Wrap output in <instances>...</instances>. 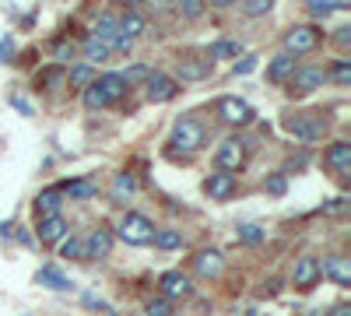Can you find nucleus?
<instances>
[{
  "label": "nucleus",
  "instance_id": "obj_7",
  "mask_svg": "<svg viewBox=\"0 0 351 316\" xmlns=\"http://www.w3.org/2000/svg\"><path fill=\"white\" fill-rule=\"evenodd\" d=\"M158 292H162V299H169V302L190 299V295H193V278L183 274V271H165V274L158 278Z\"/></svg>",
  "mask_w": 351,
  "mask_h": 316
},
{
  "label": "nucleus",
  "instance_id": "obj_39",
  "mask_svg": "<svg viewBox=\"0 0 351 316\" xmlns=\"http://www.w3.org/2000/svg\"><path fill=\"white\" fill-rule=\"evenodd\" d=\"M144 313H148V316H172V302L158 295V299L148 302V309H144Z\"/></svg>",
  "mask_w": 351,
  "mask_h": 316
},
{
  "label": "nucleus",
  "instance_id": "obj_2",
  "mask_svg": "<svg viewBox=\"0 0 351 316\" xmlns=\"http://www.w3.org/2000/svg\"><path fill=\"white\" fill-rule=\"evenodd\" d=\"M116 236H120L127 246H152L155 239V221L148 215H141V211H127L120 218V225H116Z\"/></svg>",
  "mask_w": 351,
  "mask_h": 316
},
{
  "label": "nucleus",
  "instance_id": "obj_17",
  "mask_svg": "<svg viewBox=\"0 0 351 316\" xmlns=\"http://www.w3.org/2000/svg\"><path fill=\"white\" fill-rule=\"evenodd\" d=\"M67 232H71V228H67V221H64L60 215L39 218V228H36V236H39V243H43V246H53V243H60V239H64Z\"/></svg>",
  "mask_w": 351,
  "mask_h": 316
},
{
  "label": "nucleus",
  "instance_id": "obj_40",
  "mask_svg": "<svg viewBox=\"0 0 351 316\" xmlns=\"http://www.w3.org/2000/svg\"><path fill=\"white\" fill-rule=\"evenodd\" d=\"M263 190H267V193H274V197H281V193L288 190V180L281 176V172H274V176H271L267 183H263Z\"/></svg>",
  "mask_w": 351,
  "mask_h": 316
},
{
  "label": "nucleus",
  "instance_id": "obj_12",
  "mask_svg": "<svg viewBox=\"0 0 351 316\" xmlns=\"http://www.w3.org/2000/svg\"><path fill=\"white\" fill-rule=\"evenodd\" d=\"M324 165L334 172V176H348L351 172V141H334V145L324 151Z\"/></svg>",
  "mask_w": 351,
  "mask_h": 316
},
{
  "label": "nucleus",
  "instance_id": "obj_31",
  "mask_svg": "<svg viewBox=\"0 0 351 316\" xmlns=\"http://www.w3.org/2000/svg\"><path fill=\"white\" fill-rule=\"evenodd\" d=\"M64 77H67V67H46V71H39V77H36V84L39 88H56V84H64Z\"/></svg>",
  "mask_w": 351,
  "mask_h": 316
},
{
  "label": "nucleus",
  "instance_id": "obj_23",
  "mask_svg": "<svg viewBox=\"0 0 351 316\" xmlns=\"http://www.w3.org/2000/svg\"><path fill=\"white\" fill-rule=\"evenodd\" d=\"M144 32H148V21H144L141 11H127V14L120 18V36H123V39L134 42V39H141Z\"/></svg>",
  "mask_w": 351,
  "mask_h": 316
},
{
  "label": "nucleus",
  "instance_id": "obj_47",
  "mask_svg": "<svg viewBox=\"0 0 351 316\" xmlns=\"http://www.w3.org/2000/svg\"><path fill=\"white\" fill-rule=\"evenodd\" d=\"M330 316H351V306H334Z\"/></svg>",
  "mask_w": 351,
  "mask_h": 316
},
{
  "label": "nucleus",
  "instance_id": "obj_22",
  "mask_svg": "<svg viewBox=\"0 0 351 316\" xmlns=\"http://www.w3.org/2000/svg\"><path fill=\"white\" fill-rule=\"evenodd\" d=\"M64 84H71V88H77V92L92 88V84H95V67H88V64H74V67H67Z\"/></svg>",
  "mask_w": 351,
  "mask_h": 316
},
{
  "label": "nucleus",
  "instance_id": "obj_6",
  "mask_svg": "<svg viewBox=\"0 0 351 316\" xmlns=\"http://www.w3.org/2000/svg\"><path fill=\"white\" fill-rule=\"evenodd\" d=\"M288 84H291V95H309V92H316V88H324L327 84V71L324 67H313V64H302V67H295V74L288 77Z\"/></svg>",
  "mask_w": 351,
  "mask_h": 316
},
{
  "label": "nucleus",
  "instance_id": "obj_32",
  "mask_svg": "<svg viewBox=\"0 0 351 316\" xmlns=\"http://www.w3.org/2000/svg\"><path fill=\"white\" fill-rule=\"evenodd\" d=\"M74 53H77V46H74L71 39H56V42H53V60H56V67H67V64L74 60Z\"/></svg>",
  "mask_w": 351,
  "mask_h": 316
},
{
  "label": "nucleus",
  "instance_id": "obj_42",
  "mask_svg": "<svg viewBox=\"0 0 351 316\" xmlns=\"http://www.w3.org/2000/svg\"><path fill=\"white\" fill-rule=\"evenodd\" d=\"M232 71H236V74H253L256 71V56H243V60H236Z\"/></svg>",
  "mask_w": 351,
  "mask_h": 316
},
{
  "label": "nucleus",
  "instance_id": "obj_18",
  "mask_svg": "<svg viewBox=\"0 0 351 316\" xmlns=\"http://www.w3.org/2000/svg\"><path fill=\"white\" fill-rule=\"evenodd\" d=\"M295 67H299V64H295V56H288V53H278L274 60L267 64V81H271V84H285V81H288L291 74H295Z\"/></svg>",
  "mask_w": 351,
  "mask_h": 316
},
{
  "label": "nucleus",
  "instance_id": "obj_35",
  "mask_svg": "<svg viewBox=\"0 0 351 316\" xmlns=\"http://www.w3.org/2000/svg\"><path fill=\"white\" fill-rule=\"evenodd\" d=\"M120 77H123V84L130 88V84H137V81H148V77H152V71L144 67V64H134V67H130L127 74H120Z\"/></svg>",
  "mask_w": 351,
  "mask_h": 316
},
{
  "label": "nucleus",
  "instance_id": "obj_15",
  "mask_svg": "<svg viewBox=\"0 0 351 316\" xmlns=\"http://www.w3.org/2000/svg\"><path fill=\"white\" fill-rule=\"evenodd\" d=\"M112 253V232L109 228H92L84 239V260H106Z\"/></svg>",
  "mask_w": 351,
  "mask_h": 316
},
{
  "label": "nucleus",
  "instance_id": "obj_29",
  "mask_svg": "<svg viewBox=\"0 0 351 316\" xmlns=\"http://www.w3.org/2000/svg\"><path fill=\"white\" fill-rule=\"evenodd\" d=\"M239 53H243L239 39H218V42H211V56H208V60L215 64V60H228V56H239Z\"/></svg>",
  "mask_w": 351,
  "mask_h": 316
},
{
  "label": "nucleus",
  "instance_id": "obj_27",
  "mask_svg": "<svg viewBox=\"0 0 351 316\" xmlns=\"http://www.w3.org/2000/svg\"><path fill=\"white\" fill-rule=\"evenodd\" d=\"M137 190V180L130 176V172H116V180H112V200L116 204H127V197Z\"/></svg>",
  "mask_w": 351,
  "mask_h": 316
},
{
  "label": "nucleus",
  "instance_id": "obj_45",
  "mask_svg": "<svg viewBox=\"0 0 351 316\" xmlns=\"http://www.w3.org/2000/svg\"><path fill=\"white\" fill-rule=\"evenodd\" d=\"M84 306H92V309H102V313H109V306H106L102 299H95V295H84Z\"/></svg>",
  "mask_w": 351,
  "mask_h": 316
},
{
  "label": "nucleus",
  "instance_id": "obj_20",
  "mask_svg": "<svg viewBox=\"0 0 351 316\" xmlns=\"http://www.w3.org/2000/svg\"><path fill=\"white\" fill-rule=\"evenodd\" d=\"M60 204H64V190L60 186H49L36 197V211L39 218H49V215H60Z\"/></svg>",
  "mask_w": 351,
  "mask_h": 316
},
{
  "label": "nucleus",
  "instance_id": "obj_14",
  "mask_svg": "<svg viewBox=\"0 0 351 316\" xmlns=\"http://www.w3.org/2000/svg\"><path fill=\"white\" fill-rule=\"evenodd\" d=\"M291 281H295L299 292H313L316 289V281H319V260H316L313 253H306V256H299V260H295V278H291Z\"/></svg>",
  "mask_w": 351,
  "mask_h": 316
},
{
  "label": "nucleus",
  "instance_id": "obj_5",
  "mask_svg": "<svg viewBox=\"0 0 351 316\" xmlns=\"http://www.w3.org/2000/svg\"><path fill=\"white\" fill-rule=\"evenodd\" d=\"M218 120L225 127H246L253 120V106L239 95H221L218 99Z\"/></svg>",
  "mask_w": 351,
  "mask_h": 316
},
{
  "label": "nucleus",
  "instance_id": "obj_37",
  "mask_svg": "<svg viewBox=\"0 0 351 316\" xmlns=\"http://www.w3.org/2000/svg\"><path fill=\"white\" fill-rule=\"evenodd\" d=\"M84 106H88V109H106L109 102H106V95L92 84V88H84Z\"/></svg>",
  "mask_w": 351,
  "mask_h": 316
},
{
  "label": "nucleus",
  "instance_id": "obj_28",
  "mask_svg": "<svg viewBox=\"0 0 351 316\" xmlns=\"http://www.w3.org/2000/svg\"><path fill=\"white\" fill-rule=\"evenodd\" d=\"M309 14L313 18H330L334 11H348L351 4H348V0H309Z\"/></svg>",
  "mask_w": 351,
  "mask_h": 316
},
{
  "label": "nucleus",
  "instance_id": "obj_34",
  "mask_svg": "<svg viewBox=\"0 0 351 316\" xmlns=\"http://www.w3.org/2000/svg\"><path fill=\"white\" fill-rule=\"evenodd\" d=\"M327 77L337 81V84H348L351 81V60H334V67L327 71Z\"/></svg>",
  "mask_w": 351,
  "mask_h": 316
},
{
  "label": "nucleus",
  "instance_id": "obj_21",
  "mask_svg": "<svg viewBox=\"0 0 351 316\" xmlns=\"http://www.w3.org/2000/svg\"><path fill=\"white\" fill-rule=\"evenodd\" d=\"M92 36L112 49V42L120 39V18H116V14H99V21H95V32H92Z\"/></svg>",
  "mask_w": 351,
  "mask_h": 316
},
{
  "label": "nucleus",
  "instance_id": "obj_41",
  "mask_svg": "<svg viewBox=\"0 0 351 316\" xmlns=\"http://www.w3.org/2000/svg\"><path fill=\"white\" fill-rule=\"evenodd\" d=\"M180 11H183L186 18H197V14H204V4H200V0H183Z\"/></svg>",
  "mask_w": 351,
  "mask_h": 316
},
{
  "label": "nucleus",
  "instance_id": "obj_19",
  "mask_svg": "<svg viewBox=\"0 0 351 316\" xmlns=\"http://www.w3.org/2000/svg\"><path fill=\"white\" fill-rule=\"evenodd\" d=\"M95 88L106 95V102L112 106V102H120L123 95H127V84H123V77L116 74V71H109V74H102L99 81H95Z\"/></svg>",
  "mask_w": 351,
  "mask_h": 316
},
{
  "label": "nucleus",
  "instance_id": "obj_36",
  "mask_svg": "<svg viewBox=\"0 0 351 316\" xmlns=\"http://www.w3.org/2000/svg\"><path fill=\"white\" fill-rule=\"evenodd\" d=\"M271 0H250V4H243V14H250V18H260V14H271Z\"/></svg>",
  "mask_w": 351,
  "mask_h": 316
},
{
  "label": "nucleus",
  "instance_id": "obj_30",
  "mask_svg": "<svg viewBox=\"0 0 351 316\" xmlns=\"http://www.w3.org/2000/svg\"><path fill=\"white\" fill-rule=\"evenodd\" d=\"M158 250H180L183 246V232L180 228H155V239H152Z\"/></svg>",
  "mask_w": 351,
  "mask_h": 316
},
{
  "label": "nucleus",
  "instance_id": "obj_16",
  "mask_svg": "<svg viewBox=\"0 0 351 316\" xmlns=\"http://www.w3.org/2000/svg\"><path fill=\"white\" fill-rule=\"evenodd\" d=\"M239 180L232 176V172H211L208 180H204V193H208L211 200H228L232 193H236Z\"/></svg>",
  "mask_w": 351,
  "mask_h": 316
},
{
  "label": "nucleus",
  "instance_id": "obj_38",
  "mask_svg": "<svg viewBox=\"0 0 351 316\" xmlns=\"http://www.w3.org/2000/svg\"><path fill=\"white\" fill-rule=\"evenodd\" d=\"M239 239L250 243V246H256V243L263 239V228H260V225H239Z\"/></svg>",
  "mask_w": 351,
  "mask_h": 316
},
{
  "label": "nucleus",
  "instance_id": "obj_8",
  "mask_svg": "<svg viewBox=\"0 0 351 316\" xmlns=\"http://www.w3.org/2000/svg\"><path fill=\"white\" fill-rule=\"evenodd\" d=\"M215 162H218V172H236L243 169V162H246V148H243V141L239 137H228V141H221V148L215 151Z\"/></svg>",
  "mask_w": 351,
  "mask_h": 316
},
{
  "label": "nucleus",
  "instance_id": "obj_9",
  "mask_svg": "<svg viewBox=\"0 0 351 316\" xmlns=\"http://www.w3.org/2000/svg\"><path fill=\"white\" fill-rule=\"evenodd\" d=\"M319 278L334 281L337 289H351V260L344 253H330L324 256V264H319Z\"/></svg>",
  "mask_w": 351,
  "mask_h": 316
},
{
  "label": "nucleus",
  "instance_id": "obj_10",
  "mask_svg": "<svg viewBox=\"0 0 351 316\" xmlns=\"http://www.w3.org/2000/svg\"><path fill=\"white\" fill-rule=\"evenodd\" d=\"M193 271H197V278H204V281H218V278L225 274V253H221V250H200V253L193 256Z\"/></svg>",
  "mask_w": 351,
  "mask_h": 316
},
{
  "label": "nucleus",
  "instance_id": "obj_4",
  "mask_svg": "<svg viewBox=\"0 0 351 316\" xmlns=\"http://www.w3.org/2000/svg\"><path fill=\"white\" fill-rule=\"evenodd\" d=\"M285 53L288 56H302V53H313L319 42H324V32H319L316 25H295L285 32Z\"/></svg>",
  "mask_w": 351,
  "mask_h": 316
},
{
  "label": "nucleus",
  "instance_id": "obj_33",
  "mask_svg": "<svg viewBox=\"0 0 351 316\" xmlns=\"http://www.w3.org/2000/svg\"><path fill=\"white\" fill-rule=\"evenodd\" d=\"M60 256H67V260H84V239H77V236L64 239V246H60Z\"/></svg>",
  "mask_w": 351,
  "mask_h": 316
},
{
  "label": "nucleus",
  "instance_id": "obj_26",
  "mask_svg": "<svg viewBox=\"0 0 351 316\" xmlns=\"http://www.w3.org/2000/svg\"><path fill=\"white\" fill-rule=\"evenodd\" d=\"M81 53H84V64H88V67H95V64L109 60V53H112V49H109L106 42H99L95 36H88V39H84V49H81Z\"/></svg>",
  "mask_w": 351,
  "mask_h": 316
},
{
  "label": "nucleus",
  "instance_id": "obj_13",
  "mask_svg": "<svg viewBox=\"0 0 351 316\" xmlns=\"http://www.w3.org/2000/svg\"><path fill=\"white\" fill-rule=\"evenodd\" d=\"M211 71H215V64L208 56H180L176 60V74L183 81H204V77H211Z\"/></svg>",
  "mask_w": 351,
  "mask_h": 316
},
{
  "label": "nucleus",
  "instance_id": "obj_24",
  "mask_svg": "<svg viewBox=\"0 0 351 316\" xmlns=\"http://www.w3.org/2000/svg\"><path fill=\"white\" fill-rule=\"evenodd\" d=\"M60 190H64V197H71V200H92V197H99V183H95V180H71V183H64Z\"/></svg>",
  "mask_w": 351,
  "mask_h": 316
},
{
  "label": "nucleus",
  "instance_id": "obj_1",
  "mask_svg": "<svg viewBox=\"0 0 351 316\" xmlns=\"http://www.w3.org/2000/svg\"><path fill=\"white\" fill-rule=\"evenodd\" d=\"M204 145H208V127H204V120L197 117H180L172 127V137H169V155L172 158H190L197 155Z\"/></svg>",
  "mask_w": 351,
  "mask_h": 316
},
{
  "label": "nucleus",
  "instance_id": "obj_11",
  "mask_svg": "<svg viewBox=\"0 0 351 316\" xmlns=\"http://www.w3.org/2000/svg\"><path fill=\"white\" fill-rule=\"evenodd\" d=\"M176 95H180V81H176V77H169L162 71H155L148 77V102L162 106V102H172Z\"/></svg>",
  "mask_w": 351,
  "mask_h": 316
},
{
  "label": "nucleus",
  "instance_id": "obj_25",
  "mask_svg": "<svg viewBox=\"0 0 351 316\" xmlns=\"http://www.w3.org/2000/svg\"><path fill=\"white\" fill-rule=\"evenodd\" d=\"M36 281L46 284V289H53V292H71V289H74V284L67 281V274H64V271H56V267H39Z\"/></svg>",
  "mask_w": 351,
  "mask_h": 316
},
{
  "label": "nucleus",
  "instance_id": "obj_44",
  "mask_svg": "<svg viewBox=\"0 0 351 316\" xmlns=\"http://www.w3.org/2000/svg\"><path fill=\"white\" fill-rule=\"evenodd\" d=\"M334 42H337V46H344V49L351 46V28H348V25H341L337 32H334Z\"/></svg>",
  "mask_w": 351,
  "mask_h": 316
},
{
  "label": "nucleus",
  "instance_id": "obj_3",
  "mask_svg": "<svg viewBox=\"0 0 351 316\" xmlns=\"http://www.w3.org/2000/svg\"><path fill=\"white\" fill-rule=\"evenodd\" d=\"M285 130L295 141H302V145H316L327 130V120L324 112H291V117H285Z\"/></svg>",
  "mask_w": 351,
  "mask_h": 316
},
{
  "label": "nucleus",
  "instance_id": "obj_43",
  "mask_svg": "<svg viewBox=\"0 0 351 316\" xmlns=\"http://www.w3.org/2000/svg\"><path fill=\"white\" fill-rule=\"evenodd\" d=\"M11 49H14V39L4 36V39H0V64H11Z\"/></svg>",
  "mask_w": 351,
  "mask_h": 316
},
{
  "label": "nucleus",
  "instance_id": "obj_46",
  "mask_svg": "<svg viewBox=\"0 0 351 316\" xmlns=\"http://www.w3.org/2000/svg\"><path fill=\"white\" fill-rule=\"evenodd\" d=\"M11 102H14V106H18V109L25 112V117H32V106H28L25 99H18V95H11Z\"/></svg>",
  "mask_w": 351,
  "mask_h": 316
}]
</instances>
